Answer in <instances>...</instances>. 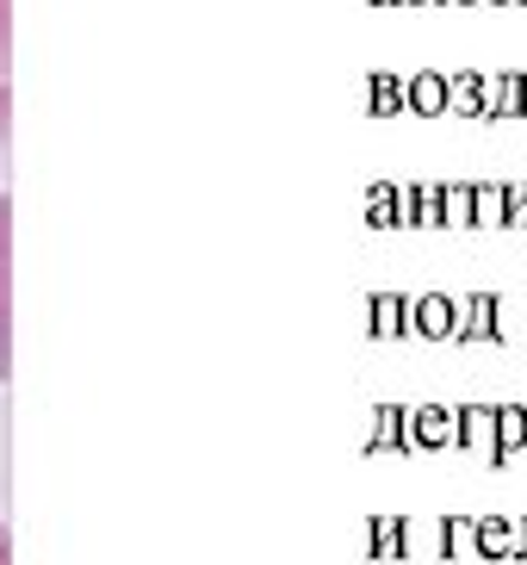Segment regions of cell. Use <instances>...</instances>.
<instances>
[{
    "instance_id": "obj_1",
    "label": "cell",
    "mask_w": 527,
    "mask_h": 565,
    "mask_svg": "<svg viewBox=\"0 0 527 565\" xmlns=\"http://www.w3.org/2000/svg\"><path fill=\"white\" fill-rule=\"evenodd\" d=\"M13 380V82H0V385Z\"/></svg>"
},
{
    "instance_id": "obj_2",
    "label": "cell",
    "mask_w": 527,
    "mask_h": 565,
    "mask_svg": "<svg viewBox=\"0 0 527 565\" xmlns=\"http://www.w3.org/2000/svg\"><path fill=\"white\" fill-rule=\"evenodd\" d=\"M0 82H13V0H0Z\"/></svg>"
},
{
    "instance_id": "obj_3",
    "label": "cell",
    "mask_w": 527,
    "mask_h": 565,
    "mask_svg": "<svg viewBox=\"0 0 527 565\" xmlns=\"http://www.w3.org/2000/svg\"><path fill=\"white\" fill-rule=\"evenodd\" d=\"M0 565H13V534H7V522H0Z\"/></svg>"
}]
</instances>
